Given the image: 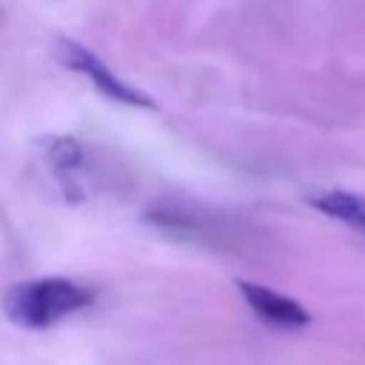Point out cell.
Returning a JSON list of instances; mask_svg holds the SVG:
<instances>
[{
  "label": "cell",
  "instance_id": "6da1fadb",
  "mask_svg": "<svg viewBox=\"0 0 365 365\" xmlns=\"http://www.w3.org/2000/svg\"><path fill=\"white\" fill-rule=\"evenodd\" d=\"M94 302V291L68 277H40L17 282L3 297L6 317L29 331H43L57 325L60 319L88 308Z\"/></svg>",
  "mask_w": 365,
  "mask_h": 365
},
{
  "label": "cell",
  "instance_id": "7a4b0ae2",
  "mask_svg": "<svg viewBox=\"0 0 365 365\" xmlns=\"http://www.w3.org/2000/svg\"><path fill=\"white\" fill-rule=\"evenodd\" d=\"M60 60H63L68 68L86 74V77L94 83V88L103 91L106 97H111V100H117V103H125V106L154 108V100H151V97H145L143 91L131 88L125 80H120V77H117L97 54H91L86 46H77V43L63 40V43H60Z\"/></svg>",
  "mask_w": 365,
  "mask_h": 365
},
{
  "label": "cell",
  "instance_id": "3957f363",
  "mask_svg": "<svg viewBox=\"0 0 365 365\" xmlns=\"http://www.w3.org/2000/svg\"><path fill=\"white\" fill-rule=\"evenodd\" d=\"M237 291L242 294V299L259 319H265L277 328H305L311 322V314L302 308V302H297L268 285H259L251 279H237Z\"/></svg>",
  "mask_w": 365,
  "mask_h": 365
},
{
  "label": "cell",
  "instance_id": "277c9868",
  "mask_svg": "<svg viewBox=\"0 0 365 365\" xmlns=\"http://www.w3.org/2000/svg\"><path fill=\"white\" fill-rule=\"evenodd\" d=\"M46 160L51 171L60 177V185L66 194H80V177H83V145L71 137H54L46 148Z\"/></svg>",
  "mask_w": 365,
  "mask_h": 365
},
{
  "label": "cell",
  "instance_id": "5b68a950",
  "mask_svg": "<svg viewBox=\"0 0 365 365\" xmlns=\"http://www.w3.org/2000/svg\"><path fill=\"white\" fill-rule=\"evenodd\" d=\"M311 205L319 208L322 214L354 225L359 231H365V197L351 194V191H319L311 197Z\"/></svg>",
  "mask_w": 365,
  "mask_h": 365
}]
</instances>
